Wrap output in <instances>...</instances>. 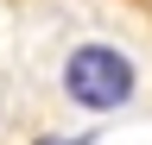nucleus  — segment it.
Instances as JSON below:
<instances>
[{
    "instance_id": "1",
    "label": "nucleus",
    "mask_w": 152,
    "mask_h": 145,
    "mask_svg": "<svg viewBox=\"0 0 152 145\" xmlns=\"http://www.w3.org/2000/svg\"><path fill=\"white\" fill-rule=\"evenodd\" d=\"M64 88H70V101L108 114V107H121L133 95V63L121 50H108V44H83V50H70V63H64Z\"/></svg>"
},
{
    "instance_id": "2",
    "label": "nucleus",
    "mask_w": 152,
    "mask_h": 145,
    "mask_svg": "<svg viewBox=\"0 0 152 145\" xmlns=\"http://www.w3.org/2000/svg\"><path fill=\"white\" fill-rule=\"evenodd\" d=\"M38 145H64V139H38Z\"/></svg>"
}]
</instances>
